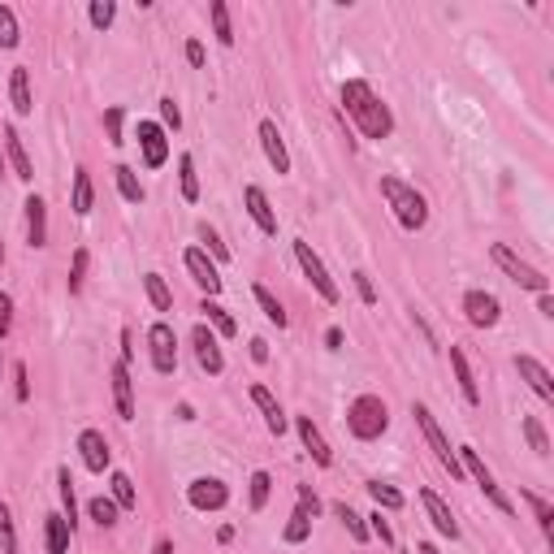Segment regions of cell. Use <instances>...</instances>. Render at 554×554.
<instances>
[{"instance_id": "1", "label": "cell", "mask_w": 554, "mask_h": 554, "mask_svg": "<svg viewBox=\"0 0 554 554\" xmlns=\"http://www.w3.org/2000/svg\"><path fill=\"white\" fill-rule=\"evenodd\" d=\"M342 113L360 126L364 139H377V144H382V139L394 135V113H390V104L377 96L364 78H347V83H342Z\"/></svg>"}, {"instance_id": "2", "label": "cell", "mask_w": 554, "mask_h": 554, "mask_svg": "<svg viewBox=\"0 0 554 554\" xmlns=\"http://www.w3.org/2000/svg\"><path fill=\"white\" fill-rule=\"evenodd\" d=\"M382 195H386L390 213H394V221L408 230V234H416V230H425L429 225V204H425V195L416 191L411 182H403V178H382Z\"/></svg>"}, {"instance_id": "3", "label": "cell", "mask_w": 554, "mask_h": 554, "mask_svg": "<svg viewBox=\"0 0 554 554\" xmlns=\"http://www.w3.org/2000/svg\"><path fill=\"white\" fill-rule=\"evenodd\" d=\"M347 429L356 442H377V437L390 429V408L382 394H360V399H351V408H347Z\"/></svg>"}, {"instance_id": "4", "label": "cell", "mask_w": 554, "mask_h": 554, "mask_svg": "<svg viewBox=\"0 0 554 554\" xmlns=\"http://www.w3.org/2000/svg\"><path fill=\"white\" fill-rule=\"evenodd\" d=\"M489 256H494V265L503 268L506 277L515 282V286H524V290H532V295H550V277L541 273V268H532L529 260H520L506 242H494L489 247Z\"/></svg>"}, {"instance_id": "5", "label": "cell", "mask_w": 554, "mask_h": 554, "mask_svg": "<svg viewBox=\"0 0 554 554\" xmlns=\"http://www.w3.org/2000/svg\"><path fill=\"white\" fill-rule=\"evenodd\" d=\"M455 455H459V468H463V477H472V481H477V489H481L485 498H489V503L498 506L503 515H511V511H515V503L506 498V494H503V485L494 481V472L485 468L481 451H472V446H459Z\"/></svg>"}, {"instance_id": "6", "label": "cell", "mask_w": 554, "mask_h": 554, "mask_svg": "<svg viewBox=\"0 0 554 554\" xmlns=\"http://www.w3.org/2000/svg\"><path fill=\"white\" fill-rule=\"evenodd\" d=\"M295 260H299V268H303V277L312 282V290L334 308L338 299H342V290H338V282L330 277V268H325V260L312 251V242H303V239H295Z\"/></svg>"}, {"instance_id": "7", "label": "cell", "mask_w": 554, "mask_h": 554, "mask_svg": "<svg viewBox=\"0 0 554 554\" xmlns=\"http://www.w3.org/2000/svg\"><path fill=\"white\" fill-rule=\"evenodd\" d=\"M411 416H416V425H420V434H425V442L434 446V455H437V463L451 472V477H463V468H459V455L451 451V442H446V434H442V425L434 420V411L425 408V403H411Z\"/></svg>"}, {"instance_id": "8", "label": "cell", "mask_w": 554, "mask_h": 554, "mask_svg": "<svg viewBox=\"0 0 554 554\" xmlns=\"http://www.w3.org/2000/svg\"><path fill=\"white\" fill-rule=\"evenodd\" d=\"M321 515V498H316L308 485H299V506L290 511L286 529H282V541L286 546H303L308 537H312V520Z\"/></svg>"}, {"instance_id": "9", "label": "cell", "mask_w": 554, "mask_h": 554, "mask_svg": "<svg viewBox=\"0 0 554 554\" xmlns=\"http://www.w3.org/2000/svg\"><path fill=\"white\" fill-rule=\"evenodd\" d=\"M147 351H152V368H156L161 377H173V373H178V334H173L169 321H156V325L147 330Z\"/></svg>"}, {"instance_id": "10", "label": "cell", "mask_w": 554, "mask_h": 554, "mask_svg": "<svg viewBox=\"0 0 554 554\" xmlns=\"http://www.w3.org/2000/svg\"><path fill=\"white\" fill-rule=\"evenodd\" d=\"M463 316H468V325H477V330H494V325L503 321V303H498V295H489V290H468V295H463Z\"/></svg>"}, {"instance_id": "11", "label": "cell", "mask_w": 554, "mask_h": 554, "mask_svg": "<svg viewBox=\"0 0 554 554\" xmlns=\"http://www.w3.org/2000/svg\"><path fill=\"white\" fill-rule=\"evenodd\" d=\"M182 265H187V273H191L195 286L204 290V299H217V295H221V273H217V265L208 260V251H204V247H187Z\"/></svg>"}, {"instance_id": "12", "label": "cell", "mask_w": 554, "mask_h": 554, "mask_svg": "<svg viewBox=\"0 0 554 554\" xmlns=\"http://www.w3.org/2000/svg\"><path fill=\"white\" fill-rule=\"evenodd\" d=\"M191 347H195V360H199V368L208 373V377H221L225 373V356H221V338L199 321L191 330Z\"/></svg>"}, {"instance_id": "13", "label": "cell", "mask_w": 554, "mask_h": 554, "mask_svg": "<svg viewBox=\"0 0 554 554\" xmlns=\"http://www.w3.org/2000/svg\"><path fill=\"white\" fill-rule=\"evenodd\" d=\"M187 503L195 511H221V506L230 503V485L221 481V477H195L187 485Z\"/></svg>"}, {"instance_id": "14", "label": "cell", "mask_w": 554, "mask_h": 554, "mask_svg": "<svg viewBox=\"0 0 554 554\" xmlns=\"http://www.w3.org/2000/svg\"><path fill=\"white\" fill-rule=\"evenodd\" d=\"M78 455L87 463V472H109L113 468V451H109V437L100 434V429H83L78 434Z\"/></svg>"}, {"instance_id": "15", "label": "cell", "mask_w": 554, "mask_h": 554, "mask_svg": "<svg viewBox=\"0 0 554 554\" xmlns=\"http://www.w3.org/2000/svg\"><path fill=\"white\" fill-rule=\"evenodd\" d=\"M139 152L147 169H161L169 161V135L161 121H139Z\"/></svg>"}, {"instance_id": "16", "label": "cell", "mask_w": 554, "mask_h": 554, "mask_svg": "<svg viewBox=\"0 0 554 554\" xmlns=\"http://www.w3.org/2000/svg\"><path fill=\"white\" fill-rule=\"evenodd\" d=\"M515 373L529 382V390L541 399V403H554V373L537 356H515Z\"/></svg>"}, {"instance_id": "17", "label": "cell", "mask_w": 554, "mask_h": 554, "mask_svg": "<svg viewBox=\"0 0 554 554\" xmlns=\"http://www.w3.org/2000/svg\"><path fill=\"white\" fill-rule=\"evenodd\" d=\"M295 434H299V442H303V451L312 455L316 468H334V451H330L325 434L312 425V416H295Z\"/></svg>"}, {"instance_id": "18", "label": "cell", "mask_w": 554, "mask_h": 554, "mask_svg": "<svg viewBox=\"0 0 554 554\" xmlns=\"http://www.w3.org/2000/svg\"><path fill=\"white\" fill-rule=\"evenodd\" d=\"M242 208H247V217L260 225V234H277V213H273V204H268L265 187L247 182V187H242Z\"/></svg>"}, {"instance_id": "19", "label": "cell", "mask_w": 554, "mask_h": 554, "mask_svg": "<svg viewBox=\"0 0 554 554\" xmlns=\"http://www.w3.org/2000/svg\"><path fill=\"white\" fill-rule=\"evenodd\" d=\"M22 208H26V247L31 251L48 247V204L40 195H26Z\"/></svg>"}, {"instance_id": "20", "label": "cell", "mask_w": 554, "mask_h": 554, "mask_svg": "<svg viewBox=\"0 0 554 554\" xmlns=\"http://www.w3.org/2000/svg\"><path fill=\"white\" fill-rule=\"evenodd\" d=\"M260 147H265L268 165H273V173H277V178H282V173H290L286 139H282V130H277V121H273V118L260 121Z\"/></svg>"}, {"instance_id": "21", "label": "cell", "mask_w": 554, "mask_h": 554, "mask_svg": "<svg viewBox=\"0 0 554 554\" xmlns=\"http://www.w3.org/2000/svg\"><path fill=\"white\" fill-rule=\"evenodd\" d=\"M451 368H455V382H459V394H463V403L468 408H481V386H477V373H472V364L463 356V347L451 342Z\"/></svg>"}, {"instance_id": "22", "label": "cell", "mask_w": 554, "mask_h": 554, "mask_svg": "<svg viewBox=\"0 0 554 554\" xmlns=\"http://www.w3.org/2000/svg\"><path fill=\"white\" fill-rule=\"evenodd\" d=\"M109 382H113V408H118L121 420H135V382H130V364H113V373H109Z\"/></svg>"}, {"instance_id": "23", "label": "cell", "mask_w": 554, "mask_h": 554, "mask_svg": "<svg viewBox=\"0 0 554 554\" xmlns=\"http://www.w3.org/2000/svg\"><path fill=\"white\" fill-rule=\"evenodd\" d=\"M9 104H13V113H18V118H31V113H35L31 70H26V66H13V74H9Z\"/></svg>"}, {"instance_id": "24", "label": "cell", "mask_w": 554, "mask_h": 554, "mask_svg": "<svg viewBox=\"0 0 554 554\" xmlns=\"http://www.w3.org/2000/svg\"><path fill=\"white\" fill-rule=\"evenodd\" d=\"M70 537H74L70 520H66L61 511H48V515H44V550L48 554H70Z\"/></svg>"}, {"instance_id": "25", "label": "cell", "mask_w": 554, "mask_h": 554, "mask_svg": "<svg viewBox=\"0 0 554 554\" xmlns=\"http://www.w3.org/2000/svg\"><path fill=\"white\" fill-rule=\"evenodd\" d=\"M251 403L260 408V416H265V425H268V434H273V437L286 434V425H290L286 411H282V403H277V399H273L265 386H251Z\"/></svg>"}, {"instance_id": "26", "label": "cell", "mask_w": 554, "mask_h": 554, "mask_svg": "<svg viewBox=\"0 0 554 554\" xmlns=\"http://www.w3.org/2000/svg\"><path fill=\"white\" fill-rule=\"evenodd\" d=\"M420 503H425V511H429V520H434V529L442 532V537H451V541H459V524L455 515H451V506L437 498L434 489H420Z\"/></svg>"}, {"instance_id": "27", "label": "cell", "mask_w": 554, "mask_h": 554, "mask_svg": "<svg viewBox=\"0 0 554 554\" xmlns=\"http://www.w3.org/2000/svg\"><path fill=\"white\" fill-rule=\"evenodd\" d=\"M0 139H4V156H9V165H13V178L31 182V178H35V169H31V156H26L18 130H13V126H4V130H0Z\"/></svg>"}, {"instance_id": "28", "label": "cell", "mask_w": 554, "mask_h": 554, "mask_svg": "<svg viewBox=\"0 0 554 554\" xmlns=\"http://www.w3.org/2000/svg\"><path fill=\"white\" fill-rule=\"evenodd\" d=\"M199 312H204V325H208L217 338H234V334H239V321L230 316V308H221L217 299H204V303H199Z\"/></svg>"}, {"instance_id": "29", "label": "cell", "mask_w": 554, "mask_h": 554, "mask_svg": "<svg viewBox=\"0 0 554 554\" xmlns=\"http://www.w3.org/2000/svg\"><path fill=\"white\" fill-rule=\"evenodd\" d=\"M70 204H74V213L78 217H87L92 208H96V187H92V173L78 165L74 169V195H70Z\"/></svg>"}, {"instance_id": "30", "label": "cell", "mask_w": 554, "mask_h": 554, "mask_svg": "<svg viewBox=\"0 0 554 554\" xmlns=\"http://www.w3.org/2000/svg\"><path fill=\"white\" fill-rule=\"evenodd\" d=\"M251 295H256V303H260V312H265L268 321L277 325V330H286V325H290V316H286V308H282V299H277V295H273V290H268V286H260V282L251 286Z\"/></svg>"}, {"instance_id": "31", "label": "cell", "mask_w": 554, "mask_h": 554, "mask_svg": "<svg viewBox=\"0 0 554 554\" xmlns=\"http://www.w3.org/2000/svg\"><path fill=\"white\" fill-rule=\"evenodd\" d=\"M113 178H118V191H121V199H126V204H144V199H147L144 182H139V173H135L130 165H118V169H113Z\"/></svg>"}, {"instance_id": "32", "label": "cell", "mask_w": 554, "mask_h": 554, "mask_svg": "<svg viewBox=\"0 0 554 554\" xmlns=\"http://www.w3.org/2000/svg\"><path fill=\"white\" fill-rule=\"evenodd\" d=\"M144 290L156 312H173V290H169V282L161 273H144Z\"/></svg>"}, {"instance_id": "33", "label": "cell", "mask_w": 554, "mask_h": 554, "mask_svg": "<svg viewBox=\"0 0 554 554\" xmlns=\"http://www.w3.org/2000/svg\"><path fill=\"white\" fill-rule=\"evenodd\" d=\"M178 182H182V199H187V204H199V173H195L191 152L178 156Z\"/></svg>"}, {"instance_id": "34", "label": "cell", "mask_w": 554, "mask_h": 554, "mask_svg": "<svg viewBox=\"0 0 554 554\" xmlns=\"http://www.w3.org/2000/svg\"><path fill=\"white\" fill-rule=\"evenodd\" d=\"M268 494H273V477H268L265 468H256L251 481H247V506H251V511H265Z\"/></svg>"}, {"instance_id": "35", "label": "cell", "mask_w": 554, "mask_h": 554, "mask_svg": "<svg viewBox=\"0 0 554 554\" xmlns=\"http://www.w3.org/2000/svg\"><path fill=\"white\" fill-rule=\"evenodd\" d=\"M109 485H113V494H109V498H113V503H118L121 511H135V506H139V494H135V481H130L126 472H109Z\"/></svg>"}, {"instance_id": "36", "label": "cell", "mask_w": 554, "mask_h": 554, "mask_svg": "<svg viewBox=\"0 0 554 554\" xmlns=\"http://www.w3.org/2000/svg\"><path fill=\"white\" fill-rule=\"evenodd\" d=\"M208 18H213V35H217L221 44L230 48V44H234V22H230V4H225V0H213V4H208Z\"/></svg>"}, {"instance_id": "37", "label": "cell", "mask_w": 554, "mask_h": 554, "mask_svg": "<svg viewBox=\"0 0 554 554\" xmlns=\"http://www.w3.org/2000/svg\"><path fill=\"white\" fill-rule=\"evenodd\" d=\"M368 494H373L377 511H403V503H408L390 481H368Z\"/></svg>"}, {"instance_id": "38", "label": "cell", "mask_w": 554, "mask_h": 554, "mask_svg": "<svg viewBox=\"0 0 554 554\" xmlns=\"http://www.w3.org/2000/svg\"><path fill=\"white\" fill-rule=\"evenodd\" d=\"M57 489H61V515L70 520V529L78 524V503H74V477L70 468H57Z\"/></svg>"}, {"instance_id": "39", "label": "cell", "mask_w": 554, "mask_h": 554, "mask_svg": "<svg viewBox=\"0 0 554 554\" xmlns=\"http://www.w3.org/2000/svg\"><path fill=\"white\" fill-rule=\"evenodd\" d=\"M87 265H92V251L87 247H78L70 260V277H66V286H70V295H83V286H87Z\"/></svg>"}, {"instance_id": "40", "label": "cell", "mask_w": 554, "mask_h": 554, "mask_svg": "<svg viewBox=\"0 0 554 554\" xmlns=\"http://www.w3.org/2000/svg\"><path fill=\"white\" fill-rule=\"evenodd\" d=\"M87 515L96 520L100 529H113V524H118V515H121V506L113 503V498H104V494H100V498H92V503H87Z\"/></svg>"}, {"instance_id": "41", "label": "cell", "mask_w": 554, "mask_h": 554, "mask_svg": "<svg viewBox=\"0 0 554 554\" xmlns=\"http://www.w3.org/2000/svg\"><path fill=\"white\" fill-rule=\"evenodd\" d=\"M520 498L532 506V520H537V529L550 532V524H554V506H550V498H541V494H532V489H524Z\"/></svg>"}, {"instance_id": "42", "label": "cell", "mask_w": 554, "mask_h": 554, "mask_svg": "<svg viewBox=\"0 0 554 554\" xmlns=\"http://www.w3.org/2000/svg\"><path fill=\"white\" fill-rule=\"evenodd\" d=\"M22 31H18V13L9 4H0V48H18Z\"/></svg>"}, {"instance_id": "43", "label": "cell", "mask_w": 554, "mask_h": 554, "mask_svg": "<svg viewBox=\"0 0 554 554\" xmlns=\"http://www.w3.org/2000/svg\"><path fill=\"white\" fill-rule=\"evenodd\" d=\"M87 18H92L96 31H109V26L118 22V4H113V0H92V4H87Z\"/></svg>"}, {"instance_id": "44", "label": "cell", "mask_w": 554, "mask_h": 554, "mask_svg": "<svg viewBox=\"0 0 554 554\" xmlns=\"http://www.w3.org/2000/svg\"><path fill=\"white\" fill-rule=\"evenodd\" d=\"M524 437H529V446H532V451H537L541 459L550 455V437H546V425H541L537 416H524Z\"/></svg>"}, {"instance_id": "45", "label": "cell", "mask_w": 554, "mask_h": 554, "mask_svg": "<svg viewBox=\"0 0 554 554\" xmlns=\"http://www.w3.org/2000/svg\"><path fill=\"white\" fill-rule=\"evenodd\" d=\"M334 515L342 520V524H347V532H351L356 541H368V524H364V515H356V511H351L347 503H334Z\"/></svg>"}, {"instance_id": "46", "label": "cell", "mask_w": 554, "mask_h": 554, "mask_svg": "<svg viewBox=\"0 0 554 554\" xmlns=\"http://www.w3.org/2000/svg\"><path fill=\"white\" fill-rule=\"evenodd\" d=\"M199 239H204V251L213 256V265H225V260H230V247L217 239V230H213V225H199Z\"/></svg>"}, {"instance_id": "47", "label": "cell", "mask_w": 554, "mask_h": 554, "mask_svg": "<svg viewBox=\"0 0 554 554\" xmlns=\"http://www.w3.org/2000/svg\"><path fill=\"white\" fill-rule=\"evenodd\" d=\"M121 121H126V109L121 104H113V109H104V139L113 147H121L126 139H121Z\"/></svg>"}, {"instance_id": "48", "label": "cell", "mask_w": 554, "mask_h": 554, "mask_svg": "<svg viewBox=\"0 0 554 554\" xmlns=\"http://www.w3.org/2000/svg\"><path fill=\"white\" fill-rule=\"evenodd\" d=\"M0 554H18V537H13V511L0 503Z\"/></svg>"}, {"instance_id": "49", "label": "cell", "mask_w": 554, "mask_h": 554, "mask_svg": "<svg viewBox=\"0 0 554 554\" xmlns=\"http://www.w3.org/2000/svg\"><path fill=\"white\" fill-rule=\"evenodd\" d=\"M161 126H165V135L182 126V109H178V100L173 96H161Z\"/></svg>"}, {"instance_id": "50", "label": "cell", "mask_w": 554, "mask_h": 554, "mask_svg": "<svg viewBox=\"0 0 554 554\" xmlns=\"http://www.w3.org/2000/svg\"><path fill=\"white\" fill-rule=\"evenodd\" d=\"M13 399H18V403H31V373H26L22 360L13 364Z\"/></svg>"}, {"instance_id": "51", "label": "cell", "mask_w": 554, "mask_h": 554, "mask_svg": "<svg viewBox=\"0 0 554 554\" xmlns=\"http://www.w3.org/2000/svg\"><path fill=\"white\" fill-rule=\"evenodd\" d=\"M368 537H382V546H394V532H390V524H386V515H382V511H373V515H368Z\"/></svg>"}, {"instance_id": "52", "label": "cell", "mask_w": 554, "mask_h": 554, "mask_svg": "<svg viewBox=\"0 0 554 554\" xmlns=\"http://www.w3.org/2000/svg\"><path fill=\"white\" fill-rule=\"evenodd\" d=\"M351 282H356V295H360L364 303L373 308V303H377V290H373V277H368L364 268H356V273H351Z\"/></svg>"}, {"instance_id": "53", "label": "cell", "mask_w": 554, "mask_h": 554, "mask_svg": "<svg viewBox=\"0 0 554 554\" xmlns=\"http://www.w3.org/2000/svg\"><path fill=\"white\" fill-rule=\"evenodd\" d=\"M9 330H13V299L0 290V338H9Z\"/></svg>"}, {"instance_id": "54", "label": "cell", "mask_w": 554, "mask_h": 554, "mask_svg": "<svg viewBox=\"0 0 554 554\" xmlns=\"http://www.w3.org/2000/svg\"><path fill=\"white\" fill-rule=\"evenodd\" d=\"M187 61H191L195 70H204V61H208V52H204V44H199V40H187Z\"/></svg>"}, {"instance_id": "55", "label": "cell", "mask_w": 554, "mask_h": 554, "mask_svg": "<svg viewBox=\"0 0 554 554\" xmlns=\"http://www.w3.org/2000/svg\"><path fill=\"white\" fill-rule=\"evenodd\" d=\"M251 360L268 364V342H265V338H251Z\"/></svg>"}, {"instance_id": "56", "label": "cell", "mask_w": 554, "mask_h": 554, "mask_svg": "<svg viewBox=\"0 0 554 554\" xmlns=\"http://www.w3.org/2000/svg\"><path fill=\"white\" fill-rule=\"evenodd\" d=\"M325 347H330V351H338V347H342V330H325Z\"/></svg>"}, {"instance_id": "57", "label": "cell", "mask_w": 554, "mask_h": 554, "mask_svg": "<svg viewBox=\"0 0 554 554\" xmlns=\"http://www.w3.org/2000/svg\"><path fill=\"white\" fill-rule=\"evenodd\" d=\"M537 312H541V316H554V299H550V295H537Z\"/></svg>"}, {"instance_id": "58", "label": "cell", "mask_w": 554, "mask_h": 554, "mask_svg": "<svg viewBox=\"0 0 554 554\" xmlns=\"http://www.w3.org/2000/svg\"><path fill=\"white\" fill-rule=\"evenodd\" d=\"M217 541H221V546H230V541H234V529H230V524H221V529H217Z\"/></svg>"}, {"instance_id": "59", "label": "cell", "mask_w": 554, "mask_h": 554, "mask_svg": "<svg viewBox=\"0 0 554 554\" xmlns=\"http://www.w3.org/2000/svg\"><path fill=\"white\" fill-rule=\"evenodd\" d=\"M152 554H173V541H169V537H161V541L152 546Z\"/></svg>"}, {"instance_id": "60", "label": "cell", "mask_w": 554, "mask_h": 554, "mask_svg": "<svg viewBox=\"0 0 554 554\" xmlns=\"http://www.w3.org/2000/svg\"><path fill=\"white\" fill-rule=\"evenodd\" d=\"M416 554H442L434 541H416Z\"/></svg>"}, {"instance_id": "61", "label": "cell", "mask_w": 554, "mask_h": 554, "mask_svg": "<svg viewBox=\"0 0 554 554\" xmlns=\"http://www.w3.org/2000/svg\"><path fill=\"white\" fill-rule=\"evenodd\" d=\"M0 265H4V242H0Z\"/></svg>"}, {"instance_id": "62", "label": "cell", "mask_w": 554, "mask_h": 554, "mask_svg": "<svg viewBox=\"0 0 554 554\" xmlns=\"http://www.w3.org/2000/svg\"><path fill=\"white\" fill-rule=\"evenodd\" d=\"M0 178H4V156H0Z\"/></svg>"}, {"instance_id": "63", "label": "cell", "mask_w": 554, "mask_h": 554, "mask_svg": "<svg viewBox=\"0 0 554 554\" xmlns=\"http://www.w3.org/2000/svg\"><path fill=\"white\" fill-rule=\"evenodd\" d=\"M0 373H4V356H0Z\"/></svg>"}]
</instances>
